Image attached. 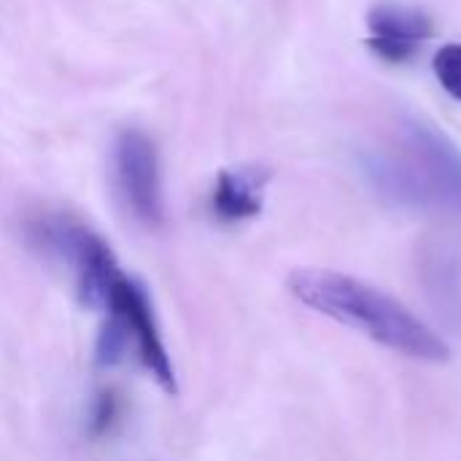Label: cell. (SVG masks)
I'll return each mask as SVG.
<instances>
[{
	"label": "cell",
	"instance_id": "cell-1",
	"mask_svg": "<svg viewBox=\"0 0 461 461\" xmlns=\"http://www.w3.org/2000/svg\"><path fill=\"white\" fill-rule=\"evenodd\" d=\"M286 289L305 308L370 338L373 343L419 359L443 365L451 359V346L405 303L384 289L327 267H300L289 273Z\"/></svg>",
	"mask_w": 461,
	"mask_h": 461
},
{
	"label": "cell",
	"instance_id": "cell-2",
	"mask_svg": "<svg viewBox=\"0 0 461 461\" xmlns=\"http://www.w3.org/2000/svg\"><path fill=\"white\" fill-rule=\"evenodd\" d=\"M370 173L381 192L400 205H438L461 216V154L429 124L411 122L402 154L378 159Z\"/></svg>",
	"mask_w": 461,
	"mask_h": 461
},
{
	"label": "cell",
	"instance_id": "cell-3",
	"mask_svg": "<svg viewBox=\"0 0 461 461\" xmlns=\"http://www.w3.org/2000/svg\"><path fill=\"white\" fill-rule=\"evenodd\" d=\"M27 232L38 249L76 270L84 305L97 311L108 308V300L124 273L116 262V254L97 232L65 213H43L30 221Z\"/></svg>",
	"mask_w": 461,
	"mask_h": 461
},
{
	"label": "cell",
	"instance_id": "cell-4",
	"mask_svg": "<svg viewBox=\"0 0 461 461\" xmlns=\"http://www.w3.org/2000/svg\"><path fill=\"white\" fill-rule=\"evenodd\" d=\"M113 176L119 194L130 213L157 227L165 216L162 203V173L154 140L140 130H124L113 146Z\"/></svg>",
	"mask_w": 461,
	"mask_h": 461
},
{
	"label": "cell",
	"instance_id": "cell-5",
	"mask_svg": "<svg viewBox=\"0 0 461 461\" xmlns=\"http://www.w3.org/2000/svg\"><path fill=\"white\" fill-rule=\"evenodd\" d=\"M105 311H113L124 319V324L132 335V348L138 351V357L146 365V370L151 373V378L165 392L176 394V370H173L167 348L159 338V327H157L154 308H151L146 289L135 278L122 276Z\"/></svg>",
	"mask_w": 461,
	"mask_h": 461
},
{
	"label": "cell",
	"instance_id": "cell-6",
	"mask_svg": "<svg viewBox=\"0 0 461 461\" xmlns=\"http://www.w3.org/2000/svg\"><path fill=\"white\" fill-rule=\"evenodd\" d=\"M267 181H270V170L265 167L221 170L211 192L213 216L224 224H238V221H249L259 216Z\"/></svg>",
	"mask_w": 461,
	"mask_h": 461
},
{
	"label": "cell",
	"instance_id": "cell-7",
	"mask_svg": "<svg viewBox=\"0 0 461 461\" xmlns=\"http://www.w3.org/2000/svg\"><path fill=\"white\" fill-rule=\"evenodd\" d=\"M367 27L378 38L424 43L435 35V22L427 11L402 3H378L367 14Z\"/></svg>",
	"mask_w": 461,
	"mask_h": 461
},
{
	"label": "cell",
	"instance_id": "cell-8",
	"mask_svg": "<svg viewBox=\"0 0 461 461\" xmlns=\"http://www.w3.org/2000/svg\"><path fill=\"white\" fill-rule=\"evenodd\" d=\"M435 76L443 89L461 103V43H446L435 54Z\"/></svg>",
	"mask_w": 461,
	"mask_h": 461
},
{
	"label": "cell",
	"instance_id": "cell-9",
	"mask_svg": "<svg viewBox=\"0 0 461 461\" xmlns=\"http://www.w3.org/2000/svg\"><path fill=\"white\" fill-rule=\"evenodd\" d=\"M119 413H122V405H119V397L113 392H100L92 402V413H89V435L92 438H105L116 421H119Z\"/></svg>",
	"mask_w": 461,
	"mask_h": 461
},
{
	"label": "cell",
	"instance_id": "cell-10",
	"mask_svg": "<svg viewBox=\"0 0 461 461\" xmlns=\"http://www.w3.org/2000/svg\"><path fill=\"white\" fill-rule=\"evenodd\" d=\"M367 46L384 57L386 62H408L411 57H416V51L421 49V43H413V41H397V38H378V35H370L367 38Z\"/></svg>",
	"mask_w": 461,
	"mask_h": 461
}]
</instances>
